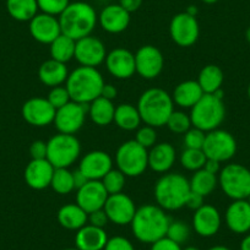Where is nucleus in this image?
Listing matches in <instances>:
<instances>
[{
    "mask_svg": "<svg viewBox=\"0 0 250 250\" xmlns=\"http://www.w3.org/2000/svg\"><path fill=\"white\" fill-rule=\"evenodd\" d=\"M248 97H249V100H250V83H249V86H248Z\"/></svg>",
    "mask_w": 250,
    "mask_h": 250,
    "instance_id": "61",
    "label": "nucleus"
},
{
    "mask_svg": "<svg viewBox=\"0 0 250 250\" xmlns=\"http://www.w3.org/2000/svg\"><path fill=\"white\" fill-rule=\"evenodd\" d=\"M185 13H188L189 15H191V16H196V14H198V8L194 5H190L189 8L187 9V11H185Z\"/></svg>",
    "mask_w": 250,
    "mask_h": 250,
    "instance_id": "55",
    "label": "nucleus"
},
{
    "mask_svg": "<svg viewBox=\"0 0 250 250\" xmlns=\"http://www.w3.org/2000/svg\"><path fill=\"white\" fill-rule=\"evenodd\" d=\"M58 19L62 35L75 41L90 36L98 22L93 6L85 1L70 3Z\"/></svg>",
    "mask_w": 250,
    "mask_h": 250,
    "instance_id": "2",
    "label": "nucleus"
},
{
    "mask_svg": "<svg viewBox=\"0 0 250 250\" xmlns=\"http://www.w3.org/2000/svg\"><path fill=\"white\" fill-rule=\"evenodd\" d=\"M9 15L20 22H30L38 14L37 0H6Z\"/></svg>",
    "mask_w": 250,
    "mask_h": 250,
    "instance_id": "33",
    "label": "nucleus"
},
{
    "mask_svg": "<svg viewBox=\"0 0 250 250\" xmlns=\"http://www.w3.org/2000/svg\"><path fill=\"white\" fill-rule=\"evenodd\" d=\"M203 151L210 160L227 162L237 152V141L232 134L218 128L206 133Z\"/></svg>",
    "mask_w": 250,
    "mask_h": 250,
    "instance_id": "10",
    "label": "nucleus"
},
{
    "mask_svg": "<svg viewBox=\"0 0 250 250\" xmlns=\"http://www.w3.org/2000/svg\"><path fill=\"white\" fill-rule=\"evenodd\" d=\"M175 148L169 143L156 144L148 151V168L156 173H167L175 162Z\"/></svg>",
    "mask_w": 250,
    "mask_h": 250,
    "instance_id": "26",
    "label": "nucleus"
},
{
    "mask_svg": "<svg viewBox=\"0 0 250 250\" xmlns=\"http://www.w3.org/2000/svg\"><path fill=\"white\" fill-rule=\"evenodd\" d=\"M55 109L47 98L43 97H32L26 101L22 105V118L26 123L32 126L43 128L54 122Z\"/></svg>",
    "mask_w": 250,
    "mask_h": 250,
    "instance_id": "16",
    "label": "nucleus"
},
{
    "mask_svg": "<svg viewBox=\"0 0 250 250\" xmlns=\"http://www.w3.org/2000/svg\"><path fill=\"white\" fill-rule=\"evenodd\" d=\"M206 155L203 150H196V148H185L180 155V165L183 168L190 172H196L199 169H203L205 166Z\"/></svg>",
    "mask_w": 250,
    "mask_h": 250,
    "instance_id": "37",
    "label": "nucleus"
},
{
    "mask_svg": "<svg viewBox=\"0 0 250 250\" xmlns=\"http://www.w3.org/2000/svg\"><path fill=\"white\" fill-rule=\"evenodd\" d=\"M134 140L138 144H140L143 147L151 148L152 146L156 145L157 141V133H156V128L150 126V125H144L140 126L136 131V135Z\"/></svg>",
    "mask_w": 250,
    "mask_h": 250,
    "instance_id": "43",
    "label": "nucleus"
},
{
    "mask_svg": "<svg viewBox=\"0 0 250 250\" xmlns=\"http://www.w3.org/2000/svg\"><path fill=\"white\" fill-rule=\"evenodd\" d=\"M102 184L104 187V189L107 190L108 195H113V194L123 193V189L125 187V183H126V177L123 172H120L119 169H110L104 177L102 178Z\"/></svg>",
    "mask_w": 250,
    "mask_h": 250,
    "instance_id": "38",
    "label": "nucleus"
},
{
    "mask_svg": "<svg viewBox=\"0 0 250 250\" xmlns=\"http://www.w3.org/2000/svg\"><path fill=\"white\" fill-rule=\"evenodd\" d=\"M223 80H225V74H223L222 69L215 64H208L201 69L196 81L199 83L204 93L212 95L216 91L222 88Z\"/></svg>",
    "mask_w": 250,
    "mask_h": 250,
    "instance_id": "32",
    "label": "nucleus"
},
{
    "mask_svg": "<svg viewBox=\"0 0 250 250\" xmlns=\"http://www.w3.org/2000/svg\"><path fill=\"white\" fill-rule=\"evenodd\" d=\"M189 184H190L191 191L205 198L216 189L218 185V178L217 175L211 174L203 168L194 172L193 177L189 180Z\"/></svg>",
    "mask_w": 250,
    "mask_h": 250,
    "instance_id": "35",
    "label": "nucleus"
},
{
    "mask_svg": "<svg viewBox=\"0 0 250 250\" xmlns=\"http://www.w3.org/2000/svg\"><path fill=\"white\" fill-rule=\"evenodd\" d=\"M151 250H183V248L182 245L173 242L169 238L163 237L153 244H151Z\"/></svg>",
    "mask_w": 250,
    "mask_h": 250,
    "instance_id": "48",
    "label": "nucleus"
},
{
    "mask_svg": "<svg viewBox=\"0 0 250 250\" xmlns=\"http://www.w3.org/2000/svg\"><path fill=\"white\" fill-rule=\"evenodd\" d=\"M169 35L173 42L179 47H191L195 44L200 36V25L196 16L188 13L174 15L169 23Z\"/></svg>",
    "mask_w": 250,
    "mask_h": 250,
    "instance_id": "11",
    "label": "nucleus"
},
{
    "mask_svg": "<svg viewBox=\"0 0 250 250\" xmlns=\"http://www.w3.org/2000/svg\"><path fill=\"white\" fill-rule=\"evenodd\" d=\"M30 33L37 42L42 44H50L62 35L59 19L44 13H38L30 21Z\"/></svg>",
    "mask_w": 250,
    "mask_h": 250,
    "instance_id": "19",
    "label": "nucleus"
},
{
    "mask_svg": "<svg viewBox=\"0 0 250 250\" xmlns=\"http://www.w3.org/2000/svg\"><path fill=\"white\" fill-rule=\"evenodd\" d=\"M69 76V70L66 64L57 62L54 59H48L41 64L38 69V79L43 85L48 87H57L66 83Z\"/></svg>",
    "mask_w": 250,
    "mask_h": 250,
    "instance_id": "27",
    "label": "nucleus"
},
{
    "mask_svg": "<svg viewBox=\"0 0 250 250\" xmlns=\"http://www.w3.org/2000/svg\"><path fill=\"white\" fill-rule=\"evenodd\" d=\"M191 124L195 128L208 133L220 128L226 117V107L223 100L215 95H204L198 103L191 108Z\"/></svg>",
    "mask_w": 250,
    "mask_h": 250,
    "instance_id": "6",
    "label": "nucleus"
},
{
    "mask_svg": "<svg viewBox=\"0 0 250 250\" xmlns=\"http://www.w3.org/2000/svg\"><path fill=\"white\" fill-rule=\"evenodd\" d=\"M115 163L125 177H139L148 168V151L135 140L123 143L115 153Z\"/></svg>",
    "mask_w": 250,
    "mask_h": 250,
    "instance_id": "9",
    "label": "nucleus"
},
{
    "mask_svg": "<svg viewBox=\"0 0 250 250\" xmlns=\"http://www.w3.org/2000/svg\"><path fill=\"white\" fill-rule=\"evenodd\" d=\"M113 168V160L109 153L101 150L86 153L80 161L79 169L88 180H102V178Z\"/></svg>",
    "mask_w": 250,
    "mask_h": 250,
    "instance_id": "20",
    "label": "nucleus"
},
{
    "mask_svg": "<svg viewBox=\"0 0 250 250\" xmlns=\"http://www.w3.org/2000/svg\"><path fill=\"white\" fill-rule=\"evenodd\" d=\"M166 125L174 134H185L193 126L190 115L182 112V110H173V113L169 115Z\"/></svg>",
    "mask_w": 250,
    "mask_h": 250,
    "instance_id": "39",
    "label": "nucleus"
},
{
    "mask_svg": "<svg viewBox=\"0 0 250 250\" xmlns=\"http://www.w3.org/2000/svg\"><path fill=\"white\" fill-rule=\"evenodd\" d=\"M30 155L32 160H45L47 158V143L36 140L30 146Z\"/></svg>",
    "mask_w": 250,
    "mask_h": 250,
    "instance_id": "46",
    "label": "nucleus"
},
{
    "mask_svg": "<svg viewBox=\"0 0 250 250\" xmlns=\"http://www.w3.org/2000/svg\"><path fill=\"white\" fill-rule=\"evenodd\" d=\"M136 74L145 80L157 78L165 66V58L157 47L151 44L143 45L135 53Z\"/></svg>",
    "mask_w": 250,
    "mask_h": 250,
    "instance_id": "13",
    "label": "nucleus"
},
{
    "mask_svg": "<svg viewBox=\"0 0 250 250\" xmlns=\"http://www.w3.org/2000/svg\"><path fill=\"white\" fill-rule=\"evenodd\" d=\"M103 250H135V248L128 238L123 235H114L112 238H108L107 244Z\"/></svg>",
    "mask_w": 250,
    "mask_h": 250,
    "instance_id": "45",
    "label": "nucleus"
},
{
    "mask_svg": "<svg viewBox=\"0 0 250 250\" xmlns=\"http://www.w3.org/2000/svg\"><path fill=\"white\" fill-rule=\"evenodd\" d=\"M204 199H205L204 196L199 195V194L194 193V191H190V194H189L187 199V203H185V206L188 208H190V210L196 211L204 205Z\"/></svg>",
    "mask_w": 250,
    "mask_h": 250,
    "instance_id": "49",
    "label": "nucleus"
},
{
    "mask_svg": "<svg viewBox=\"0 0 250 250\" xmlns=\"http://www.w3.org/2000/svg\"><path fill=\"white\" fill-rule=\"evenodd\" d=\"M54 170L55 168L47 158L45 160H31L26 166L25 173H23L26 184L35 190L47 189L48 187H50Z\"/></svg>",
    "mask_w": 250,
    "mask_h": 250,
    "instance_id": "23",
    "label": "nucleus"
},
{
    "mask_svg": "<svg viewBox=\"0 0 250 250\" xmlns=\"http://www.w3.org/2000/svg\"><path fill=\"white\" fill-rule=\"evenodd\" d=\"M113 122L122 130L134 131L140 128L143 120H141L140 113H139L136 105L131 104V103H122L115 107Z\"/></svg>",
    "mask_w": 250,
    "mask_h": 250,
    "instance_id": "30",
    "label": "nucleus"
},
{
    "mask_svg": "<svg viewBox=\"0 0 250 250\" xmlns=\"http://www.w3.org/2000/svg\"><path fill=\"white\" fill-rule=\"evenodd\" d=\"M208 250H230V249L228 247H226V245H213V247H211L210 249Z\"/></svg>",
    "mask_w": 250,
    "mask_h": 250,
    "instance_id": "56",
    "label": "nucleus"
},
{
    "mask_svg": "<svg viewBox=\"0 0 250 250\" xmlns=\"http://www.w3.org/2000/svg\"><path fill=\"white\" fill-rule=\"evenodd\" d=\"M73 178H74V185H75V190H79L80 188H83L86 183L88 182L87 178L83 175V173L80 169H76L73 172Z\"/></svg>",
    "mask_w": 250,
    "mask_h": 250,
    "instance_id": "52",
    "label": "nucleus"
},
{
    "mask_svg": "<svg viewBox=\"0 0 250 250\" xmlns=\"http://www.w3.org/2000/svg\"><path fill=\"white\" fill-rule=\"evenodd\" d=\"M205 93L195 80H187L178 83L173 91L172 100L180 108H193Z\"/></svg>",
    "mask_w": 250,
    "mask_h": 250,
    "instance_id": "28",
    "label": "nucleus"
},
{
    "mask_svg": "<svg viewBox=\"0 0 250 250\" xmlns=\"http://www.w3.org/2000/svg\"><path fill=\"white\" fill-rule=\"evenodd\" d=\"M107 240L108 235L104 228H98L87 223L76 230L75 247L79 250H103Z\"/></svg>",
    "mask_w": 250,
    "mask_h": 250,
    "instance_id": "25",
    "label": "nucleus"
},
{
    "mask_svg": "<svg viewBox=\"0 0 250 250\" xmlns=\"http://www.w3.org/2000/svg\"><path fill=\"white\" fill-rule=\"evenodd\" d=\"M245 38H247V41H248V42L250 43V27L248 28V30H247V32H245Z\"/></svg>",
    "mask_w": 250,
    "mask_h": 250,
    "instance_id": "58",
    "label": "nucleus"
},
{
    "mask_svg": "<svg viewBox=\"0 0 250 250\" xmlns=\"http://www.w3.org/2000/svg\"><path fill=\"white\" fill-rule=\"evenodd\" d=\"M183 250H201V249H199L198 247H193V245H190V247L184 248V249H183Z\"/></svg>",
    "mask_w": 250,
    "mask_h": 250,
    "instance_id": "59",
    "label": "nucleus"
},
{
    "mask_svg": "<svg viewBox=\"0 0 250 250\" xmlns=\"http://www.w3.org/2000/svg\"><path fill=\"white\" fill-rule=\"evenodd\" d=\"M59 225L69 230H79L88 222V213L78 204H66L62 206L57 213Z\"/></svg>",
    "mask_w": 250,
    "mask_h": 250,
    "instance_id": "29",
    "label": "nucleus"
},
{
    "mask_svg": "<svg viewBox=\"0 0 250 250\" xmlns=\"http://www.w3.org/2000/svg\"><path fill=\"white\" fill-rule=\"evenodd\" d=\"M98 23L103 31L112 35L124 32L130 23V13L125 10L120 4H109L101 10Z\"/></svg>",
    "mask_w": 250,
    "mask_h": 250,
    "instance_id": "21",
    "label": "nucleus"
},
{
    "mask_svg": "<svg viewBox=\"0 0 250 250\" xmlns=\"http://www.w3.org/2000/svg\"><path fill=\"white\" fill-rule=\"evenodd\" d=\"M37 4L41 13L59 18L60 14L65 10L70 1L69 0H37Z\"/></svg>",
    "mask_w": 250,
    "mask_h": 250,
    "instance_id": "41",
    "label": "nucleus"
},
{
    "mask_svg": "<svg viewBox=\"0 0 250 250\" xmlns=\"http://www.w3.org/2000/svg\"><path fill=\"white\" fill-rule=\"evenodd\" d=\"M62 250H79L78 248H66V249H62Z\"/></svg>",
    "mask_w": 250,
    "mask_h": 250,
    "instance_id": "60",
    "label": "nucleus"
},
{
    "mask_svg": "<svg viewBox=\"0 0 250 250\" xmlns=\"http://www.w3.org/2000/svg\"><path fill=\"white\" fill-rule=\"evenodd\" d=\"M144 0H119V4L128 11V13H135L143 5Z\"/></svg>",
    "mask_w": 250,
    "mask_h": 250,
    "instance_id": "50",
    "label": "nucleus"
},
{
    "mask_svg": "<svg viewBox=\"0 0 250 250\" xmlns=\"http://www.w3.org/2000/svg\"><path fill=\"white\" fill-rule=\"evenodd\" d=\"M108 222H109V220H108L107 213H105V211L103 208L88 213V223L95 226V227L104 228Z\"/></svg>",
    "mask_w": 250,
    "mask_h": 250,
    "instance_id": "47",
    "label": "nucleus"
},
{
    "mask_svg": "<svg viewBox=\"0 0 250 250\" xmlns=\"http://www.w3.org/2000/svg\"><path fill=\"white\" fill-rule=\"evenodd\" d=\"M50 188L59 195L70 194L71 191L75 190L73 172H70L68 168H55L50 182Z\"/></svg>",
    "mask_w": 250,
    "mask_h": 250,
    "instance_id": "36",
    "label": "nucleus"
},
{
    "mask_svg": "<svg viewBox=\"0 0 250 250\" xmlns=\"http://www.w3.org/2000/svg\"><path fill=\"white\" fill-rule=\"evenodd\" d=\"M105 68L108 73L118 80H126L136 73L135 54L125 48H115L105 57Z\"/></svg>",
    "mask_w": 250,
    "mask_h": 250,
    "instance_id": "17",
    "label": "nucleus"
},
{
    "mask_svg": "<svg viewBox=\"0 0 250 250\" xmlns=\"http://www.w3.org/2000/svg\"><path fill=\"white\" fill-rule=\"evenodd\" d=\"M103 210L107 213L109 222L117 226H126L131 223L138 208L130 196L118 193L108 196Z\"/></svg>",
    "mask_w": 250,
    "mask_h": 250,
    "instance_id": "14",
    "label": "nucleus"
},
{
    "mask_svg": "<svg viewBox=\"0 0 250 250\" xmlns=\"http://www.w3.org/2000/svg\"><path fill=\"white\" fill-rule=\"evenodd\" d=\"M114 113L115 105L113 104V101L105 100L103 97L96 98L88 104V115L98 126H107L113 123Z\"/></svg>",
    "mask_w": 250,
    "mask_h": 250,
    "instance_id": "31",
    "label": "nucleus"
},
{
    "mask_svg": "<svg viewBox=\"0 0 250 250\" xmlns=\"http://www.w3.org/2000/svg\"><path fill=\"white\" fill-rule=\"evenodd\" d=\"M221 223H222L221 213L215 206L204 204L194 212L193 227L200 237L208 238L217 234L221 228Z\"/></svg>",
    "mask_w": 250,
    "mask_h": 250,
    "instance_id": "22",
    "label": "nucleus"
},
{
    "mask_svg": "<svg viewBox=\"0 0 250 250\" xmlns=\"http://www.w3.org/2000/svg\"><path fill=\"white\" fill-rule=\"evenodd\" d=\"M203 3L208 4V5H212V4H216L218 1V0H201Z\"/></svg>",
    "mask_w": 250,
    "mask_h": 250,
    "instance_id": "57",
    "label": "nucleus"
},
{
    "mask_svg": "<svg viewBox=\"0 0 250 250\" xmlns=\"http://www.w3.org/2000/svg\"><path fill=\"white\" fill-rule=\"evenodd\" d=\"M206 133L200 129L190 128L184 134V145L185 148H196V150H203L204 143H205Z\"/></svg>",
    "mask_w": 250,
    "mask_h": 250,
    "instance_id": "44",
    "label": "nucleus"
},
{
    "mask_svg": "<svg viewBox=\"0 0 250 250\" xmlns=\"http://www.w3.org/2000/svg\"><path fill=\"white\" fill-rule=\"evenodd\" d=\"M247 200H248V203H249V205H250V195L248 196V199H247Z\"/></svg>",
    "mask_w": 250,
    "mask_h": 250,
    "instance_id": "62",
    "label": "nucleus"
},
{
    "mask_svg": "<svg viewBox=\"0 0 250 250\" xmlns=\"http://www.w3.org/2000/svg\"><path fill=\"white\" fill-rule=\"evenodd\" d=\"M108 196L101 180H88L76 193V204L83 211L91 213L104 208Z\"/></svg>",
    "mask_w": 250,
    "mask_h": 250,
    "instance_id": "18",
    "label": "nucleus"
},
{
    "mask_svg": "<svg viewBox=\"0 0 250 250\" xmlns=\"http://www.w3.org/2000/svg\"><path fill=\"white\" fill-rule=\"evenodd\" d=\"M47 100L55 109H59V108L68 104L71 101V98L65 86H57V87L50 88L49 93L47 96Z\"/></svg>",
    "mask_w": 250,
    "mask_h": 250,
    "instance_id": "42",
    "label": "nucleus"
},
{
    "mask_svg": "<svg viewBox=\"0 0 250 250\" xmlns=\"http://www.w3.org/2000/svg\"><path fill=\"white\" fill-rule=\"evenodd\" d=\"M204 169L208 170V172L211 173V174L217 175L218 173L221 172V169H222V168H221V162L208 158V160H206L205 166H204Z\"/></svg>",
    "mask_w": 250,
    "mask_h": 250,
    "instance_id": "53",
    "label": "nucleus"
},
{
    "mask_svg": "<svg viewBox=\"0 0 250 250\" xmlns=\"http://www.w3.org/2000/svg\"><path fill=\"white\" fill-rule=\"evenodd\" d=\"M166 237L182 245L183 243L187 242L189 237H190V227L184 221H170Z\"/></svg>",
    "mask_w": 250,
    "mask_h": 250,
    "instance_id": "40",
    "label": "nucleus"
},
{
    "mask_svg": "<svg viewBox=\"0 0 250 250\" xmlns=\"http://www.w3.org/2000/svg\"><path fill=\"white\" fill-rule=\"evenodd\" d=\"M190 191L189 180L179 173L162 175L153 189L156 203L165 211H177L184 208Z\"/></svg>",
    "mask_w": 250,
    "mask_h": 250,
    "instance_id": "5",
    "label": "nucleus"
},
{
    "mask_svg": "<svg viewBox=\"0 0 250 250\" xmlns=\"http://www.w3.org/2000/svg\"><path fill=\"white\" fill-rule=\"evenodd\" d=\"M104 83V79L97 68L80 65L69 74L65 87L73 102L90 104L101 97Z\"/></svg>",
    "mask_w": 250,
    "mask_h": 250,
    "instance_id": "3",
    "label": "nucleus"
},
{
    "mask_svg": "<svg viewBox=\"0 0 250 250\" xmlns=\"http://www.w3.org/2000/svg\"><path fill=\"white\" fill-rule=\"evenodd\" d=\"M49 45L50 58L57 60V62L66 64L75 57L76 41L68 37V36L62 35V33L57 40L53 41Z\"/></svg>",
    "mask_w": 250,
    "mask_h": 250,
    "instance_id": "34",
    "label": "nucleus"
},
{
    "mask_svg": "<svg viewBox=\"0 0 250 250\" xmlns=\"http://www.w3.org/2000/svg\"><path fill=\"white\" fill-rule=\"evenodd\" d=\"M118 95V90L115 88V86H113L112 83H104L102 88V92H101V97L105 98V100L113 101Z\"/></svg>",
    "mask_w": 250,
    "mask_h": 250,
    "instance_id": "51",
    "label": "nucleus"
},
{
    "mask_svg": "<svg viewBox=\"0 0 250 250\" xmlns=\"http://www.w3.org/2000/svg\"><path fill=\"white\" fill-rule=\"evenodd\" d=\"M218 184L232 200H247L250 195V170L239 163H230L221 169Z\"/></svg>",
    "mask_w": 250,
    "mask_h": 250,
    "instance_id": "8",
    "label": "nucleus"
},
{
    "mask_svg": "<svg viewBox=\"0 0 250 250\" xmlns=\"http://www.w3.org/2000/svg\"><path fill=\"white\" fill-rule=\"evenodd\" d=\"M228 229L235 234L250 232V205L248 200H233L225 213Z\"/></svg>",
    "mask_w": 250,
    "mask_h": 250,
    "instance_id": "24",
    "label": "nucleus"
},
{
    "mask_svg": "<svg viewBox=\"0 0 250 250\" xmlns=\"http://www.w3.org/2000/svg\"><path fill=\"white\" fill-rule=\"evenodd\" d=\"M87 114L88 104H81L70 101L68 104L57 109L53 124L59 133L74 135L83 128Z\"/></svg>",
    "mask_w": 250,
    "mask_h": 250,
    "instance_id": "12",
    "label": "nucleus"
},
{
    "mask_svg": "<svg viewBox=\"0 0 250 250\" xmlns=\"http://www.w3.org/2000/svg\"><path fill=\"white\" fill-rule=\"evenodd\" d=\"M107 57V50L102 41L93 36L80 38L76 41L75 59L81 66L97 68L104 62Z\"/></svg>",
    "mask_w": 250,
    "mask_h": 250,
    "instance_id": "15",
    "label": "nucleus"
},
{
    "mask_svg": "<svg viewBox=\"0 0 250 250\" xmlns=\"http://www.w3.org/2000/svg\"><path fill=\"white\" fill-rule=\"evenodd\" d=\"M136 107L145 125L161 128L174 110V102L167 91L153 87L141 93Z\"/></svg>",
    "mask_w": 250,
    "mask_h": 250,
    "instance_id": "4",
    "label": "nucleus"
},
{
    "mask_svg": "<svg viewBox=\"0 0 250 250\" xmlns=\"http://www.w3.org/2000/svg\"><path fill=\"white\" fill-rule=\"evenodd\" d=\"M169 217L158 205H144L136 210L131 221L134 237L145 244H153L167 234Z\"/></svg>",
    "mask_w": 250,
    "mask_h": 250,
    "instance_id": "1",
    "label": "nucleus"
},
{
    "mask_svg": "<svg viewBox=\"0 0 250 250\" xmlns=\"http://www.w3.org/2000/svg\"><path fill=\"white\" fill-rule=\"evenodd\" d=\"M240 250H250V233L245 235L240 242Z\"/></svg>",
    "mask_w": 250,
    "mask_h": 250,
    "instance_id": "54",
    "label": "nucleus"
},
{
    "mask_svg": "<svg viewBox=\"0 0 250 250\" xmlns=\"http://www.w3.org/2000/svg\"><path fill=\"white\" fill-rule=\"evenodd\" d=\"M80 153V141L75 135L58 133L47 141V160L54 168H69Z\"/></svg>",
    "mask_w": 250,
    "mask_h": 250,
    "instance_id": "7",
    "label": "nucleus"
}]
</instances>
